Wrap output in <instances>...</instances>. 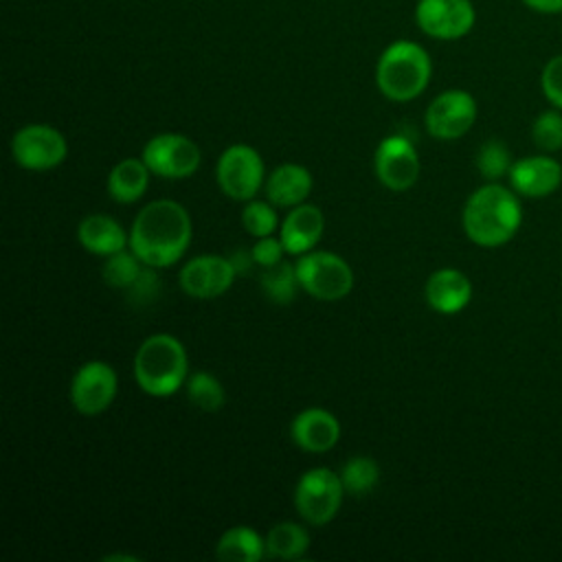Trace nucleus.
<instances>
[{
    "instance_id": "1",
    "label": "nucleus",
    "mask_w": 562,
    "mask_h": 562,
    "mask_svg": "<svg viewBox=\"0 0 562 562\" xmlns=\"http://www.w3.org/2000/svg\"><path fill=\"white\" fill-rule=\"evenodd\" d=\"M191 235V217L180 202L154 200L134 217L130 250L147 268H167L187 252Z\"/></svg>"
},
{
    "instance_id": "2",
    "label": "nucleus",
    "mask_w": 562,
    "mask_h": 562,
    "mask_svg": "<svg viewBox=\"0 0 562 562\" xmlns=\"http://www.w3.org/2000/svg\"><path fill=\"white\" fill-rule=\"evenodd\" d=\"M461 222L470 241L483 248H498L507 244L522 224L518 193L498 182H487L465 200Z\"/></svg>"
},
{
    "instance_id": "3",
    "label": "nucleus",
    "mask_w": 562,
    "mask_h": 562,
    "mask_svg": "<svg viewBox=\"0 0 562 562\" xmlns=\"http://www.w3.org/2000/svg\"><path fill=\"white\" fill-rule=\"evenodd\" d=\"M134 378L147 395H173L189 378V360L182 342L171 334L147 336L134 356Z\"/></svg>"
},
{
    "instance_id": "4",
    "label": "nucleus",
    "mask_w": 562,
    "mask_h": 562,
    "mask_svg": "<svg viewBox=\"0 0 562 562\" xmlns=\"http://www.w3.org/2000/svg\"><path fill=\"white\" fill-rule=\"evenodd\" d=\"M432 75L430 55L411 40L389 44L375 66V83L391 101H411L419 97Z\"/></svg>"
},
{
    "instance_id": "5",
    "label": "nucleus",
    "mask_w": 562,
    "mask_h": 562,
    "mask_svg": "<svg viewBox=\"0 0 562 562\" xmlns=\"http://www.w3.org/2000/svg\"><path fill=\"white\" fill-rule=\"evenodd\" d=\"M294 266L299 285L318 301H340L353 288L351 266L329 250H310Z\"/></svg>"
},
{
    "instance_id": "6",
    "label": "nucleus",
    "mask_w": 562,
    "mask_h": 562,
    "mask_svg": "<svg viewBox=\"0 0 562 562\" xmlns=\"http://www.w3.org/2000/svg\"><path fill=\"white\" fill-rule=\"evenodd\" d=\"M345 487L340 474L329 468H312L294 487V507L310 525H327L340 509Z\"/></svg>"
},
{
    "instance_id": "7",
    "label": "nucleus",
    "mask_w": 562,
    "mask_h": 562,
    "mask_svg": "<svg viewBox=\"0 0 562 562\" xmlns=\"http://www.w3.org/2000/svg\"><path fill=\"white\" fill-rule=\"evenodd\" d=\"M217 184L220 189L239 202L252 200L263 184V160L250 145H231L217 158Z\"/></svg>"
},
{
    "instance_id": "8",
    "label": "nucleus",
    "mask_w": 562,
    "mask_h": 562,
    "mask_svg": "<svg viewBox=\"0 0 562 562\" xmlns=\"http://www.w3.org/2000/svg\"><path fill=\"white\" fill-rule=\"evenodd\" d=\"M143 160L151 173L167 180H182L198 171L202 156L200 147L189 136L165 132L147 140Z\"/></svg>"
},
{
    "instance_id": "9",
    "label": "nucleus",
    "mask_w": 562,
    "mask_h": 562,
    "mask_svg": "<svg viewBox=\"0 0 562 562\" xmlns=\"http://www.w3.org/2000/svg\"><path fill=\"white\" fill-rule=\"evenodd\" d=\"M13 160L31 171H46L64 162L68 154V143L50 125L33 123L20 127L11 138Z\"/></svg>"
},
{
    "instance_id": "10",
    "label": "nucleus",
    "mask_w": 562,
    "mask_h": 562,
    "mask_svg": "<svg viewBox=\"0 0 562 562\" xmlns=\"http://www.w3.org/2000/svg\"><path fill=\"white\" fill-rule=\"evenodd\" d=\"M476 121V101L468 90H446L437 94L426 108V130L432 138L454 140L461 138Z\"/></svg>"
},
{
    "instance_id": "11",
    "label": "nucleus",
    "mask_w": 562,
    "mask_h": 562,
    "mask_svg": "<svg viewBox=\"0 0 562 562\" xmlns=\"http://www.w3.org/2000/svg\"><path fill=\"white\" fill-rule=\"evenodd\" d=\"M415 22L428 37L461 40L476 22V11L470 0H419Z\"/></svg>"
},
{
    "instance_id": "12",
    "label": "nucleus",
    "mask_w": 562,
    "mask_h": 562,
    "mask_svg": "<svg viewBox=\"0 0 562 562\" xmlns=\"http://www.w3.org/2000/svg\"><path fill=\"white\" fill-rule=\"evenodd\" d=\"M116 386V371L103 360H90L70 380V402L81 415H99L112 404Z\"/></svg>"
},
{
    "instance_id": "13",
    "label": "nucleus",
    "mask_w": 562,
    "mask_h": 562,
    "mask_svg": "<svg viewBox=\"0 0 562 562\" xmlns=\"http://www.w3.org/2000/svg\"><path fill=\"white\" fill-rule=\"evenodd\" d=\"M375 176L391 191H406L419 178V156L406 136L393 134L380 140L375 156Z\"/></svg>"
},
{
    "instance_id": "14",
    "label": "nucleus",
    "mask_w": 562,
    "mask_h": 562,
    "mask_svg": "<svg viewBox=\"0 0 562 562\" xmlns=\"http://www.w3.org/2000/svg\"><path fill=\"white\" fill-rule=\"evenodd\" d=\"M237 268L233 259L220 255H198L180 270V288L193 299H217L235 281Z\"/></svg>"
},
{
    "instance_id": "15",
    "label": "nucleus",
    "mask_w": 562,
    "mask_h": 562,
    "mask_svg": "<svg viewBox=\"0 0 562 562\" xmlns=\"http://www.w3.org/2000/svg\"><path fill=\"white\" fill-rule=\"evenodd\" d=\"M512 189L525 198H547L562 184V165L549 154L525 156L507 173Z\"/></svg>"
},
{
    "instance_id": "16",
    "label": "nucleus",
    "mask_w": 562,
    "mask_h": 562,
    "mask_svg": "<svg viewBox=\"0 0 562 562\" xmlns=\"http://www.w3.org/2000/svg\"><path fill=\"white\" fill-rule=\"evenodd\" d=\"M290 435L305 452H327L340 439V424L325 408H305L292 419Z\"/></svg>"
},
{
    "instance_id": "17",
    "label": "nucleus",
    "mask_w": 562,
    "mask_h": 562,
    "mask_svg": "<svg viewBox=\"0 0 562 562\" xmlns=\"http://www.w3.org/2000/svg\"><path fill=\"white\" fill-rule=\"evenodd\" d=\"M325 228L323 211L314 204H296L281 222V241L285 252L290 255H305L310 252Z\"/></svg>"
},
{
    "instance_id": "18",
    "label": "nucleus",
    "mask_w": 562,
    "mask_h": 562,
    "mask_svg": "<svg viewBox=\"0 0 562 562\" xmlns=\"http://www.w3.org/2000/svg\"><path fill=\"white\" fill-rule=\"evenodd\" d=\"M426 301L439 314H457L472 299L470 279L457 268H439L426 281Z\"/></svg>"
},
{
    "instance_id": "19",
    "label": "nucleus",
    "mask_w": 562,
    "mask_h": 562,
    "mask_svg": "<svg viewBox=\"0 0 562 562\" xmlns=\"http://www.w3.org/2000/svg\"><path fill=\"white\" fill-rule=\"evenodd\" d=\"M77 239L88 252L101 255V257H110L114 252L125 250L130 241L123 226L114 217L101 215V213L88 215L79 222Z\"/></svg>"
},
{
    "instance_id": "20",
    "label": "nucleus",
    "mask_w": 562,
    "mask_h": 562,
    "mask_svg": "<svg viewBox=\"0 0 562 562\" xmlns=\"http://www.w3.org/2000/svg\"><path fill=\"white\" fill-rule=\"evenodd\" d=\"M312 173L303 165L285 162L268 176L266 198L274 206H296L312 193Z\"/></svg>"
},
{
    "instance_id": "21",
    "label": "nucleus",
    "mask_w": 562,
    "mask_h": 562,
    "mask_svg": "<svg viewBox=\"0 0 562 562\" xmlns=\"http://www.w3.org/2000/svg\"><path fill=\"white\" fill-rule=\"evenodd\" d=\"M149 167L140 158H123L116 162L108 176V191L110 198L119 204H132L140 200L149 184Z\"/></svg>"
},
{
    "instance_id": "22",
    "label": "nucleus",
    "mask_w": 562,
    "mask_h": 562,
    "mask_svg": "<svg viewBox=\"0 0 562 562\" xmlns=\"http://www.w3.org/2000/svg\"><path fill=\"white\" fill-rule=\"evenodd\" d=\"M266 553V540L261 536L244 525H237L222 533V538L215 544V555L220 560H233V562H257Z\"/></svg>"
},
{
    "instance_id": "23",
    "label": "nucleus",
    "mask_w": 562,
    "mask_h": 562,
    "mask_svg": "<svg viewBox=\"0 0 562 562\" xmlns=\"http://www.w3.org/2000/svg\"><path fill=\"white\" fill-rule=\"evenodd\" d=\"M310 549V533L299 522H279L266 536V555L299 560Z\"/></svg>"
},
{
    "instance_id": "24",
    "label": "nucleus",
    "mask_w": 562,
    "mask_h": 562,
    "mask_svg": "<svg viewBox=\"0 0 562 562\" xmlns=\"http://www.w3.org/2000/svg\"><path fill=\"white\" fill-rule=\"evenodd\" d=\"M296 288H301L299 277H296V266L279 261L270 268H263L261 290L266 292V296L272 303H279V305L292 303V299L296 294Z\"/></svg>"
},
{
    "instance_id": "25",
    "label": "nucleus",
    "mask_w": 562,
    "mask_h": 562,
    "mask_svg": "<svg viewBox=\"0 0 562 562\" xmlns=\"http://www.w3.org/2000/svg\"><path fill=\"white\" fill-rule=\"evenodd\" d=\"M187 386V397L191 400L193 406H198L200 411H206V413H215L224 406L226 402V391L222 386V382L206 373V371H195L187 378L184 382Z\"/></svg>"
},
{
    "instance_id": "26",
    "label": "nucleus",
    "mask_w": 562,
    "mask_h": 562,
    "mask_svg": "<svg viewBox=\"0 0 562 562\" xmlns=\"http://www.w3.org/2000/svg\"><path fill=\"white\" fill-rule=\"evenodd\" d=\"M378 479H380L378 463L371 457H364V454L351 457L340 470L342 487H345L347 494H353V496L369 494L375 487Z\"/></svg>"
},
{
    "instance_id": "27",
    "label": "nucleus",
    "mask_w": 562,
    "mask_h": 562,
    "mask_svg": "<svg viewBox=\"0 0 562 562\" xmlns=\"http://www.w3.org/2000/svg\"><path fill=\"white\" fill-rule=\"evenodd\" d=\"M474 165L479 169V173L490 180V182H496L498 178L507 176L509 169H512V154L507 149V145L498 138H490L485 140L479 151H476V158H474Z\"/></svg>"
},
{
    "instance_id": "28",
    "label": "nucleus",
    "mask_w": 562,
    "mask_h": 562,
    "mask_svg": "<svg viewBox=\"0 0 562 562\" xmlns=\"http://www.w3.org/2000/svg\"><path fill=\"white\" fill-rule=\"evenodd\" d=\"M140 259L130 250H121L108 257L105 266H103V279L108 285L112 288H121V290H132V285L138 281V277L143 274L140 268Z\"/></svg>"
},
{
    "instance_id": "29",
    "label": "nucleus",
    "mask_w": 562,
    "mask_h": 562,
    "mask_svg": "<svg viewBox=\"0 0 562 562\" xmlns=\"http://www.w3.org/2000/svg\"><path fill=\"white\" fill-rule=\"evenodd\" d=\"M531 140L542 151L562 149V110L551 105L540 112L531 123Z\"/></svg>"
},
{
    "instance_id": "30",
    "label": "nucleus",
    "mask_w": 562,
    "mask_h": 562,
    "mask_svg": "<svg viewBox=\"0 0 562 562\" xmlns=\"http://www.w3.org/2000/svg\"><path fill=\"white\" fill-rule=\"evenodd\" d=\"M241 224L252 237H268L279 228V217L272 202L263 200H248L241 211Z\"/></svg>"
},
{
    "instance_id": "31",
    "label": "nucleus",
    "mask_w": 562,
    "mask_h": 562,
    "mask_svg": "<svg viewBox=\"0 0 562 562\" xmlns=\"http://www.w3.org/2000/svg\"><path fill=\"white\" fill-rule=\"evenodd\" d=\"M540 88H542L544 99L553 108L562 110V53L547 59V64L540 72Z\"/></svg>"
},
{
    "instance_id": "32",
    "label": "nucleus",
    "mask_w": 562,
    "mask_h": 562,
    "mask_svg": "<svg viewBox=\"0 0 562 562\" xmlns=\"http://www.w3.org/2000/svg\"><path fill=\"white\" fill-rule=\"evenodd\" d=\"M283 252H285V246H283L281 237L277 239V237L268 235V237H259V239L255 241V246L250 248V259H252L257 266H261V268H270V266H274V263L281 261V255H283Z\"/></svg>"
},
{
    "instance_id": "33",
    "label": "nucleus",
    "mask_w": 562,
    "mask_h": 562,
    "mask_svg": "<svg viewBox=\"0 0 562 562\" xmlns=\"http://www.w3.org/2000/svg\"><path fill=\"white\" fill-rule=\"evenodd\" d=\"M529 11L540 15H560L562 13V0H520Z\"/></svg>"
}]
</instances>
